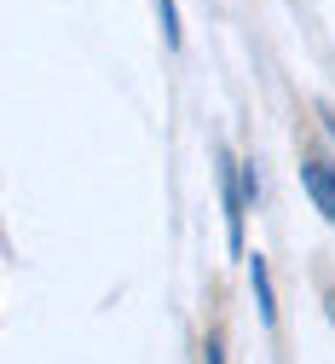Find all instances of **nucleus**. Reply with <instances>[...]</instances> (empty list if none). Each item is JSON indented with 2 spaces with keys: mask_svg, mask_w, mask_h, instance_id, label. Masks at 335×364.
<instances>
[{
  "mask_svg": "<svg viewBox=\"0 0 335 364\" xmlns=\"http://www.w3.org/2000/svg\"><path fill=\"white\" fill-rule=\"evenodd\" d=\"M214 179H220V208H225V243H231V255H243V179H237V162H231V151L220 145L214 151Z\"/></svg>",
  "mask_w": 335,
  "mask_h": 364,
  "instance_id": "1",
  "label": "nucleus"
},
{
  "mask_svg": "<svg viewBox=\"0 0 335 364\" xmlns=\"http://www.w3.org/2000/svg\"><path fill=\"white\" fill-rule=\"evenodd\" d=\"M301 186H307L312 208L335 225V162L329 156H301Z\"/></svg>",
  "mask_w": 335,
  "mask_h": 364,
  "instance_id": "2",
  "label": "nucleus"
},
{
  "mask_svg": "<svg viewBox=\"0 0 335 364\" xmlns=\"http://www.w3.org/2000/svg\"><path fill=\"white\" fill-rule=\"evenodd\" d=\"M249 284H255V306H260V324L272 330L277 324V301H272V272H266V255L249 260Z\"/></svg>",
  "mask_w": 335,
  "mask_h": 364,
  "instance_id": "3",
  "label": "nucleus"
},
{
  "mask_svg": "<svg viewBox=\"0 0 335 364\" xmlns=\"http://www.w3.org/2000/svg\"><path fill=\"white\" fill-rule=\"evenodd\" d=\"M156 12H162V35H168V47H179V12H174V0H156Z\"/></svg>",
  "mask_w": 335,
  "mask_h": 364,
  "instance_id": "4",
  "label": "nucleus"
},
{
  "mask_svg": "<svg viewBox=\"0 0 335 364\" xmlns=\"http://www.w3.org/2000/svg\"><path fill=\"white\" fill-rule=\"evenodd\" d=\"M318 122H324V133L335 139V110H329V105H318Z\"/></svg>",
  "mask_w": 335,
  "mask_h": 364,
  "instance_id": "5",
  "label": "nucleus"
}]
</instances>
